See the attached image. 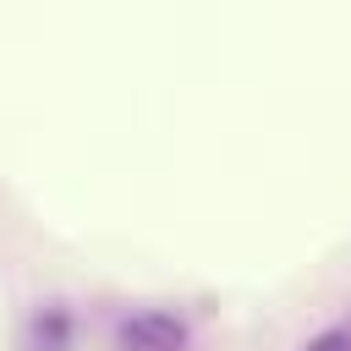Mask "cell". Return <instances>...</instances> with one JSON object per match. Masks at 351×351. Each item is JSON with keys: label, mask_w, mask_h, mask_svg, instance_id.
Segmentation results:
<instances>
[{"label": "cell", "mask_w": 351, "mask_h": 351, "mask_svg": "<svg viewBox=\"0 0 351 351\" xmlns=\"http://www.w3.org/2000/svg\"><path fill=\"white\" fill-rule=\"evenodd\" d=\"M121 346L126 351H181L186 346V329L170 313H137V318L121 324Z\"/></svg>", "instance_id": "obj_1"}, {"label": "cell", "mask_w": 351, "mask_h": 351, "mask_svg": "<svg viewBox=\"0 0 351 351\" xmlns=\"http://www.w3.org/2000/svg\"><path fill=\"white\" fill-rule=\"evenodd\" d=\"M307 351H351V329H329V335L307 340Z\"/></svg>", "instance_id": "obj_2"}]
</instances>
